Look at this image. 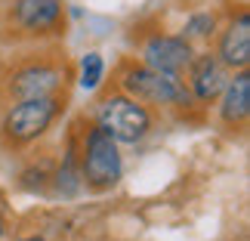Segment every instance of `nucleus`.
Returning <instances> with one entry per match:
<instances>
[{
	"instance_id": "f257e3e1",
	"label": "nucleus",
	"mask_w": 250,
	"mask_h": 241,
	"mask_svg": "<svg viewBox=\"0 0 250 241\" xmlns=\"http://www.w3.org/2000/svg\"><path fill=\"white\" fill-rule=\"evenodd\" d=\"M118 90H124L136 102L148 105V109H158V111L161 109L186 111L188 105H195V99H191V93L186 90L182 78L155 71L139 59H121V65H118Z\"/></svg>"
},
{
	"instance_id": "f03ea898",
	"label": "nucleus",
	"mask_w": 250,
	"mask_h": 241,
	"mask_svg": "<svg viewBox=\"0 0 250 241\" xmlns=\"http://www.w3.org/2000/svg\"><path fill=\"white\" fill-rule=\"evenodd\" d=\"M62 111H65V93L43 96V99H22L9 105L0 118V146L6 152L34 146L37 139H43L53 130Z\"/></svg>"
},
{
	"instance_id": "7ed1b4c3",
	"label": "nucleus",
	"mask_w": 250,
	"mask_h": 241,
	"mask_svg": "<svg viewBox=\"0 0 250 241\" xmlns=\"http://www.w3.org/2000/svg\"><path fill=\"white\" fill-rule=\"evenodd\" d=\"M93 121L108 133V136L124 146H136L155 130V111L148 105L136 102L133 96H127L124 90L105 93L93 109Z\"/></svg>"
},
{
	"instance_id": "20e7f679",
	"label": "nucleus",
	"mask_w": 250,
	"mask_h": 241,
	"mask_svg": "<svg viewBox=\"0 0 250 241\" xmlns=\"http://www.w3.org/2000/svg\"><path fill=\"white\" fill-rule=\"evenodd\" d=\"M124 176L121 149L96 121L81 133V182L90 192H111Z\"/></svg>"
},
{
	"instance_id": "39448f33",
	"label": "nucleus",
	"mask_w": 250,
	"mask_h": 241,
	"mask_svg": "<svg viewBox=\"0 0 250 241\" xmlns=\"http://www.w3.org/2000/svg\"><path fill=\"white\" fill-rule=\"evenodd\" d=\"M65 84H68V68L62 62L28 59L6 74L3 90L13 102H22V99H43V96L65 93Z\"/></svg>"
},
{
	"instance_id": "423d86ee",
	"label": "nucleus",
	"mask_w": 250,
	"mask_h": 241,
	"mask_svg": "<svg viewBox=\"0 0 250 241\" xmlns=\"http://www.w3.org/2000/svg\"><path fill=\"white\" fill-rule=\"evenodd\" d=\"M9 25L19 37H56L65 28V0H13Z\"/></svg>"
},
{
	"instance_id": "0eeeda50",
	"label": "nucleus",
	"mask_w": 250,
	"mask_h": 241,
	"mask_svg": "<svg viewBox=\"0 0 250 241\" xmlns=\"http://www.w3.org/2000/svg\"><path fill=\"white\" fill-rule=\"evenodd\" d=\"M195 59V44L186 41L182 34H167V31H151L139 41V62L148 68L182 78L186 68Z\"/></svg>"
},
{
	"instance_id": "6e6552de",
	"label": "nucleus",
	"mask_w": 250,
	"mask_h": 241,
	"mask_svg": "<svg viewBox=\"0 0 250 241\" xmlns=\"http://www.w3.org/2000/svg\"><path fill=\"white\" fill-rule=\"evenodd\" d=\"M182 78H186V90L191 93V99L198 105H210L226 90L232 71L216 59V53H195V59H191Z\"/></svg>"
},
{
	"instance_id": "1a4fd4ad",
	"label": "nucleus",
	"mask_w": 250,
	"mask_h": 241,
	"mask_svg": "<svg viewBox=\"0 0 250 241\" xmlns=\"http://www.w3.org/2000/svg\"><path fill=\"white\" fill-rule=\"evenodd\" d=\"M216 59L229 71H241L250 65V13L241 9L238 16L229 19L223 31H216Z\"/></svg>"
},
{
	"instance_id": "9d476101",
	"label": "nucleus",
	"mask_w": 250,
	"mask_h": 241,
	"mask_svg": "<svg viewBox=\"0 0 250 241\" xmlns=\"http://www.w3.org/2000/svg\"><path fill=\"white\" fill-rule=\"evenodd\" d=\"M219 121L229 130H244L250 118V74L247 68L235 71V78H229L226 90L219 93Z\"/></svg>"
},
{
	"instance_id": "9b49d317",
	"label": "nucleus",
	"mask_w": 250,
	"mask_h": 241,
	"mask_svg": "<svg viewBox=\"0 0 250 241\" xmlns=\"http://www.w3.org/2000/svg\"><path fill=\"white\" fill-rule=\"evenodd\" d=\"M56 192L62 198H74L78 192L83 189L81 182V136H78V127H71L68 133V142H65V155H62V164L56 170Z\"/></svg>"
},
{
	"instance_id": "f8f14e48",
	"label": "nucleus",
	"mask_w": 250,
	"mask_h": 241,
	"mask_svg": "<svg viewBox=\"0 0 250 241\" xmlns=\"http://www.w3.org/2000/svg\"><path fill=\"white\" fill-rule=\"evenodd\" d=\"M216 31H219V22L207 9L188 16V22L182 25V37H186V41H210V37H216Z\"/></svg>"
},
{
	"instance_id": "ddd939ff",
	"label": "nucleus",
	"mask_w": 250,
	"mask_h": 241,
	"mask_svg": "<svg viewBox=\"0 0 250 241\" xmlns=\"http://www.w3.org/2000/svg\"><path fill=\"white\" fill-rule=\"evenodd\" d=\"M105 78V59L99 53H83L81 56V74H78V84L83 87L86 93L99 90V84Z\"/></svg>"
},
{
	"instance_id": "4468645a",
	"label": "nucleus",
	"mask_w": 250,
	"mask_h": 241,
	"mask_svg": "<svg viewBox=\"0 0 250 241\" xmlns=\"http://www.w3.org/2000/svg\"><path fill=\"white\" fill-rule=\"evenodd\" d=\"M22 241H43V238H22Z\"/></svg>"
}]
</instances>
